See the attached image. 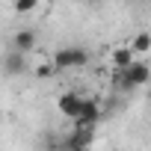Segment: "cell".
I'll use <instances>...</instances> for the list:
<instances>
[{"mask_svg":"<svg viewBox=\"0 0 151 151\" xmlns=\"http://www.w3.org/2000/svg\"><path fill=\"white\" fill-rule=\"evenodd\" d=\"M133 62H136V50H133L130 45L113 50V65H116V71H122V68H127V65H133Z\"/></svg>","mask_w":151,"mask_h":151,"instance_id":"6","label":"cell"},{"mask_svg":"<svg viewBox=\"0 0 151 151\" xmlns=\"http://www.w3.org/2000/svg\"><path fill=\"white\" fill-rule=\"evenodd\" d=\"M45 151H68L65 145H50V148H45Z\"/></svg>","mask_w":151,"mask_h":151,"instance_id":"12","label":"cell"},{"mask_svg":"<svg viewBox=\"0 0 151 151\" xmlns=\"http://www.w3.org/2000/svg\"><path fill=\"white\" fill-rule=\"evenodd\" d=\"M130 47H133L136 53H148V50H151V33H145V30L136 33V36L130 39Z\"/></svg>","mask_w":151,"mask_h":151,"instance_id":"9","label":"cell"},{"mask_svg":"<svg viewBox=\"0 0 151 151\" xmlns=\"http://www.w3.org/2000/svg\"><path fill=\"white\" fill-rule=\"evenodd\" d=\"M36 6H39V0H15V12H21V15L33 12Z\"/></svg>","mask_w":151,"mask_h":151,"instance_id":"10","label":"cell"},{"mask_svg":"<svg viewBox=\"0 0 151 151\" xmlns=\"http://www.w3.org/2000/svg\"><path fill=\"white\" fill-rule=\"evenodd\" d=\"M12 47H15V50L30 53V50L36 47V33H33V30H18V33H15V39H12Z\"/></svg>","mask_w":151,"mask_h":151,"instance_id":"7","label":"cell"},{"mask_svg":"<svg viewBox=\"0 0 151 151\" xmlns=\"http://www.w3.org/2000/svg\"><path fill=\"white\" fill-rule=\"evenodd\" d=\"M133 3H136V0H133Z\"/></svg>","mask_w":151,"mask_h":151,"instance_id":"13","label":"cell"},{"mask_svg":"<svg viewBox=\"0 0 151 151\" xmlns=\"http://www.w3.org/2000/svg\"><path fill=\"white\" fill-rule=\"evenodd\" d=\"M24 68H27L24 50H12V53L6 56V74H9V77H15V74H24Z\"/></svg>","mask_w":151,"mask_h":151,"instance_id":"8","label":"cell"},{"mask_svg":"<svg viewBox=\"0 0 151 151\" xmlns=\"http://www.w3.org/2000/svg\"><path fill=\"white\" fill-rule=\"evenodd\" d=\"M53 65L56 71H68V68H83L89 65V50L80 47V45H68V47H59L53 53Z\"/></svg>","mask_w":151,"mask_h":151,"instance_id":"1","label":"cell"},{"mask_svg":"<svg viewBox=\"0 0 151 151\" xmlns=\"http://www.w3.org/2000/svg\"><path fill=\"white\" fill-rule=\"evenodd\" d=\"M98 122H101V107H98V101L86 98V101H83V110H80V116H77V124H86V127H95Z\"/></svg>","mask_w":151,"mask_h":151,"instance_id":"5","label":"cell"},{"mask_svg":"<svg viewBox=\"0 0 151 151\" xmlns=\"http://www.w3.org/2000/svg\"><path fill=\"white\" fill-rule=\"evenodd\" d=\"M92 142H95V127L80 124V130H74V133L65 139V148H68V151H89Z\"/></svg>","mask_w":151,"mask_h":151,"instance_id":"3","label":"cell"},{"mask_svg":"<svg viewBox=\"0 0 151 151\" xmlns=\"http://www.w3.org/2000/svg\"><path fill=\"white\" fill-rule=\"evenodd\" d=\"M83 95H77V92H65V95H59V101H56V107H59V113L62 116H68V119H77L80 116V110H83Z\"/></svg>","mask_w":151,"mask_h":151,"instance_id":"4","label":"cell"},{"mask_svg":"<svg viewBox=\"0 0 151 151\" xmlns=\"http://www.w3.org/2000/svg\"><path fill=\"white\" fill-rule=\"evenodd\" d=\"M53 71H56V65H53V59H50V62H42V65L36 68V77H39V80H45V77H50Z\"/></svg>","mask_w":151,"mask_h":151,"instance_id":"11","label":"cell"},{"mask_svg":"<svg viewBox=\"0 0 151 151\" xmlns=\"http://www.w3.org/2000/svg\"><path fill=\"white\" fill-rule=\"evenodd\" d=\"M148 80H151V68H148L145 62H133V65H127V68L119 71V83H122L124 89H139V86H145Z\"/></svg>","mask_w":151,"mask_h":151,"instance_id":"2","label":"cell"}]
</instances>
